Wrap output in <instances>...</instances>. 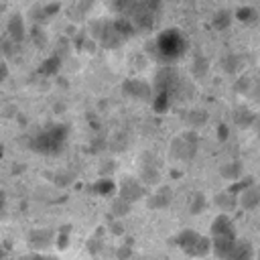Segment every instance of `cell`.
I'll return each instance as SVG.
<instances>
[{
	"label": "cell",
	"mask_w": 260,
	"mask_h": 260,
	"mask_svg": "<svg viewBox=\"0 0 260 260\" xmlns=\"http://www.w3.org/2000/svg\"><path fill=\"white\" fill-rule=\"evenodd\" d=\"M93 191L100 193V195H110V193L114 191V181H110V179H102V181H98V183L93 185Z\"/></svg>",
	"instance_id": "obj_12"
},
{
	"label": "cell",
	"mask_w": 260,
	"mask_h": 260,
	"mask_svg": "<svg viewBox=\"0 0 260 260\" xmlns=\"http://www.w3.org/2000/svg\"><path fill=\"white\" fill-rule=\"evenodd\" d=\"M144 195V189L136 183V181H132V179H126L124 183H122V189H120V197L124 199V201H128V203H134V201H138L140 197Z\"/></svg>",
	"instance_id": "obj_7"
},
{
	"label": "cell",
	"mask_w": 260,
	"mask_h": 260,
	"mask_svg": "<svg viewBox=\"0 0 260 260\" xmlns=\"http://www.w3.org/2000/svg\"><path fill=\"white\" fill-rule=\"evenodd\" d=\"M252 256H254L252 244L246 240H238L234 248L230 250V254L225 256V260H252Z\"/></svg>",
	"instance_id": "obj_6"
},
{
	"label": "cell",
	"mask_w": 260,
	"mask_h": 260,
	"mask_svg": "<svg viewBox=\"0 0 260 260\" xmlns=\"http://www.w3.org/2000/svg\"><path fill=\"white\" fill-rule=\"evenodd\" d=\"M110 232H112V234H116V236H120V234L124 232V225H122L118 219H114V221H112V225H110Z\"/></svg>",
	"instance_id": "obj_19"
},
{
	"label": "cell",
	"mask_w": 260,
	"mask_h": 260,
	"mask_svg": "<svg viewBox=\"0 0 260 260\" xmlns=\"http://www.w3.org/2000/svg\"><path fill=\"white\" fill-rule=\"evenodd\" d=\"M175 244L193 258H205L209 252H213V240L207 236H201L195 230H183L177 234Z\"/></svg>",
	"instance_id": "obj_1"
},
{
	"label": "cell",
	"mask_w": 260,
	"mask_h": 260,
	"mask_svg": "<svg viewBox=\"0 0 260 260\" xmlns=\"http://www.w3.org/2000/svg\"><path fill=\"white\" fill-rule=\"evenodd\" d=\"M30 258L32 260H59L55 254H49V252H30Z\"/></svg>",
	"instance_id": "obj_18"
},
{
	"label": "cell",
	"mask_w": 260,
	"mask_h": 260,
	"mask_svg": "<svg viewBox=\"0 0 260 260\" xmlns=\"http://www.w3.org/2000/svg\"><path fill=\"white\" fill-rule=\"evenodd\" d=\"M102 236H98V232L93 234V238H89L87 240V252L91 254V256H95V254H100V250H102Z\"/></svg>",
	"instance_id": "obj_15"
},
{
	"label": "cell",
	"mask_w": 260,
	"mask_h": 260,
	"mask_svg": "<svg viewBox=\"0 0 260 260\" xmlns=\"http://www.w3.org/2000/svg\"><path fill=\"white\" fill-rule=\"evenodd\" d=\"M128 211H130V203H128V201H124L122 197H120V199H116V201L112 203V213H114L116 217H124Z\"/></svg>",
	"instance_id": "obj_10"
},
{
	"label": "cell",
	"mask_w": 260,
	"mask_h": 260,
	"mask_svg": "<svg viewBox=\"0 0 260 260\" xmlns=\"http://www.w3.org/2000/svg\"><path fill=\"white\" fill-rule=\"evenodd\" d=\"M258 260H260V256H258Z\"/></svg>",
	"instance_id": "obj_20"
},
{
	"label": "cell",
	"mask_w": 260,
	"mask_h": 260,
	"mask_svg": "<svg viewBox=\"0 0 260 260\" xmlns=\"http://www.w3.org/2000/svg\"><path fill=\"white\" fill-rule=\"evenodd\" d=\"M203 209H205V197L201 193H197L191 201V213H201Z\"/></svg>",
	"instance_id": "obj_16"
},
{
	"label": "cell",
	"mask_w": 260,
	"mask_h": 260,
	"mask_svg": "<svg viewBox=\"0 0 260 260\" xmlns=\"http://www.w3.org/2000/svg\"><path fill=\"white\" fill-rule=\"evenodd\" d=\"M8 30H10L12 39H16V41H20V39H22V22H20V18H18V16H14V18L10 20Z\"/></svg>",
	"instance_id": "obj_14"
},
{
	"label": "cell",
	"mask_w": 260,
	"mask_h": 260,
	"mask_svg": "<svg viewBox=\"0 0 260 260\" xmlns=\"http://www.w3.org/2000/svg\"><path fill=\"white\" fill-rule=\"evenodd\" d=\"M69 234H71V225L59 230V234H57V242H55L57 250H65V248L69 246Z\"/></svg>",
	"instance_id": "obj_11"
},
{
	"label": "cell",
	"mask_w": 260,
	"mask_h": 260,
	"mask_svg": "<svg viewBox=\"0 0 260 260\" xmlns=\"http://www.w3.org/2000/svg\"><path fill=\"white\" fill-rule=\"evenodd\" d=\"M209 236L211 240H238L236 238V228L228 215H217L211 225H209Z\"/></svg>",
	"instance_id": "obj_4"
},
{
	"label": "cell",
	"mask_w": 260,
	"mask_h": 260,
	"mask_svg": "<svg viewBox=\"0 0 260 260\" xmlns=\"http://www.w3.org/2000/svg\"><path fill=\"white\" fill-rule=\"evenodd\" d=\"M65 138V128H51L47 132H43L41 136H37V140L32 142V148L39 152H57L63 144Z\"/></svg>",
	"instance_id": "obj_3"
},
{
	"label": "cell",
	"mask_w": 260,
	"mask_h": 260,
	"mask_svg": "<svg viewBox=\"0 0 260 260\" xmlns=\"http://www.w3.org/2000/svg\"><path fill=\"white\" fill-rule=\"evenodd\" d=\"M240 203H242V207H246V209L256 207V205L260 203V189H256V187L244 189V193L240 195Z\"/></svg>",
	"instance_id": "obj_8"
},
{
	"label": "cell",
	"mask_w": 260,
	"mask_h": 260,
	"mask_svg": "<svg viewBox=\"0 0 260 260\" xmlns=\"http://www.w3.org/2000/svg\"><path fill=\"white\" fill-rule=\"evenodd\" d=\"M169 203H171V191L169 189H160L156 195L150 197V203L148 205L156 209V207H167Z\"/></svg>",
	"instance_id": "obj_9"
},
{
	"label": "cell",
	"mask_w": 260,
	"mask_h": 260,
	"mask_svg": "<svg viewBox=\"0 0 260 260\" xmlns=\"http://www.w3.org/2000/svg\"><path fill=\"white\" fill-rule=\"evenodd\" d=\"M53 242H57V236L53 230L39 228V230H32L28 234V246L32 248V252H45Z\"/></svg>",
	"instance_id": "obj_5"
},
{
	"label": "cell",
	"mask_w": 260,
	"mask_h": 260,
	"mask_svg": "<svg viewBox=\"0 0 260 260\" xmlns=\"http://www.w3.org/2000/svg\"><path fill=\"white\" fill-rule=\"evenodd\" d=\"M215 203H217L221 209H232L234 203H236L234 193H221V195H217V197H215Z\"/></svg>",
	"instance_id": "obj_13"
},
{
	"label": "cell",
	"mask_w": 260,
	"mask_h": 260,
	"mask_svg": "<svg viewBox=\"0 0 260 260\" xmlns=\"http://www.w3.org/2000/svg\"><path fill=\"white\" fill-rule=\"evenodd\" d=\"M183 49H185V41L177 30H165L158 37V51H160L162 57L175 59L183 53Z\"/></svg>",
	"instance_id": "obj_2"
},
{
	"label": "cell",
	"mask_w": 260,
	"mask_h": 260,
	"mask_svg": "<svg viewBox=\"0 0 260 260\" xmlns=\"http://www.w3.org/2000/svg\"><path fill=\"white\" fill-rule=\"evenodd\" d=\"M130 256H132V246H130V244L120 246L118 252H116V258H118V260H128Z\"/></svg>",
	"instance_id": "obj_17"
}]
</instances>
